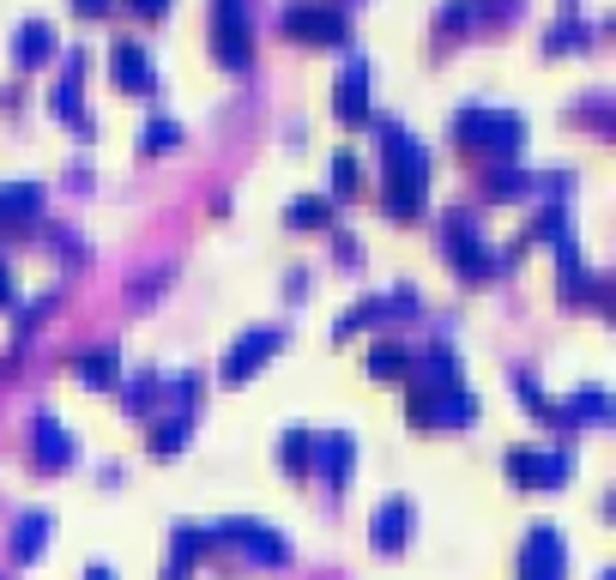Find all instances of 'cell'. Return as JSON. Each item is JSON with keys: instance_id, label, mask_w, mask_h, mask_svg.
I'll use <instances>...</instances> for the list:
<instances>
[{"instance_id": "cell-31", "label": "cell", "mask_w": 616, "mask_h": 580, "mask_svg": "<svg viewBox=\"0 0 616 580\" xmlns=\"http://www.w3.org/2000/svg\"><path fill=\"white\" fill-rule=\"evenodd\" d=\"M581 43H586V24L581 19H562L556 31L544 36V49H556V55H562V49H581Z\"/></svg>"}, {"instance_id": "cell-26", "label": "cell", "mask_w": 616, "mask_h": 580, "mask_svg": "<svg viewBox=\"0 0 616 580\" xmlns=\"http://www.w3.org/2000/svg\"><path fill=\"white\" fill-rule=\"evenodd\" d=\"M205 550H212V532H205V526H176V562H182V569H194Z\"/></svg>"}, {"instance_id": "cell-11", "label": "cell", "mask_w": 616, "mask_h": 580, "mask_svg": "<svg viewBox=\"0 0 616 580\" xmlns=\"http://www.w3.org/2000/svg\"><path fill=\"white\" fill-rule=\"evenodd\" d=\"M109 73H115V85H127V92H158L151 49L134 43V36H115V43H109Z\"/></svg>"}, {"instance_id": "cell-29", "label": "cell", "mask_w": 616, "mask_h": 580, "mask_svg": "<svg viewBox=\"0 0 616 580\" xmlns=\"http://www.w3.org/2000/svg\"><path fill=\"white\" fill-rule=\"evenodd\" d=\"M55 303H61V296H55V291H49V296H43V303L19 308V327H12V339H19V345H24V339H31V333H36V320H49V308H55Z\"/></svg>"}, {"instance_id": "cell-8", "label": "cell", "mask_w": 616, "mask_h": 580, "mask_svg": "<svg viewBox=\"0 0 616 580\" xmlns=\"http://www.w3.org/2000/svg\"><path fill=\"white\" fill-rule=\"evenodd\" d=\"M569 574V545L550 520H538L520 545V580H562Z\"/></svg>"}, {"instance_id": "cell-30", "label": "cell", "mask_w": 616, "mask_h": 580, "mask_svg": "<svg viewBox=\"0 0 616 580\" xmlns=\"http://www.w3.org/2000/svg\"><path fill=\"white\" fill-rule=\"evenodd\" d=\"M513 399H525V405H532L544 423H556V405H550V399L538 393V381H532V376H520V381H513Z\"/></svg>"}, {"instance_id": "cell-2", "label": "cell", "mask_w": 616, "mask_h": 580, "mask_svg": "<svg viewBox=\"0 0 616 580\" xmlns=\"http://www.w3.org/2000/svg\"><path fill=\"white\" fill-rule=\"evenodd\" d=\"M454 139L466 146V158H484V164H520V151H525V115L466 103V109L454 115Z\"/></svg>"}, {"instance_id": "cell-35", "label": "cell", "mask_w": 616, "mask_h": 580, "mask_svg": "<svg viewBox=\"0 0 616 580\" xmlns=\"http://www.w3.org/2000/svg\"><path fill=\"white\" fill-rule=\"evenodd\" d=\"M127 7H134V12H139V19H158V12H163V7H170V0H127Z\"/></svg>"}, {"instance_id": "cell-19", "label": "cell", "mask_w": 616, "mask_h": 580, "mask_svg": "<svg viewBox=\"0 0 616 580\" xmlns=\"http://www.w3.org/2000/svg\"><path fill=\"white\" fill-rule=\"evenodd\" d=\"M605 418H610V393H605V387H581L569 405H556V423H569V430H574V423H605Z\"/></svg>"}, {"instance_id": "cell-4", "label": "cell", "mask_w": 616, "mask_h": 580, "mask_svg": "<svg viewBox=\"0 0 616 580\" xmlns=\"http://www.w3.org/2000/svg\"><path fill=\"white\" fill-rule=\"evenodd\" d=\"M205 532H212L217 545H236L242 557L266 562V569H278V562H290V538L278 532V526H266V520H248V514H230V520L205 526Z\"/></svg>"}, {"instance_id": "cell-37", "label": "cell", "mask_w": 616, "mask_h": 580, "mask_svg": "<svg viewBox=\"0 0 616 580\" xmlns=\"http://www.w3.org/2000/svg\"><path fill=\"white\" fill-rule=\"evenodd\" d=\"M85 580H115V569H109V562H92V569H85Z\"/></svg>"}, {"instance_id": "cell-27", "label": "cell", "mask_w": 616, "mask_h": 580, "mask_svg": "<svg viewBox=\"0 0 616 580\" xmlns=\"http://www.w3.org/2000/svg\"><path fill=\"white\" fill-rule=\"evenodd\" d=\"M327 218H332V200H327V193H308V200H297V205H290V212H285V224H327Z\"/></svg>"}, {"instance_id": "cell-9", "label": "cell", "mask_w": 616, "mask_h": 580, "mask_svg": "<svg viewBox=\"0 0 616 580\" xmlns=\"http://www.w3.org/2000/svg\"><path fill=\"white\" fill-rule=\"evenodd\" d=\"M212 49L224 67H248V0H217V19H212Z\"/></svg>"}, {"instance_id": "cell-15", "label": "cell", "mask_w": 616, "mask_h": 580, "mask_svg": "<svg viewBox=\"0 0 616 580\" xmlns=\"http://www.w3.org/2000/svg\"><path fill=\"white\" fill-rule=\"evenodd\" d=\"M315 460H320V478H327L332 489H344V484H351V466H357V435H344V430L320 435Z\"/></svg>"}, {"instance_id": "cell-17", "label": "cell", "mask_w": 616, "mask_h": 580, "mask_svg": "<svg viewBox=\"0 0 616 580\" xmlns=\"http://www.w3.org/2000/svg\"><path fill=\"white\" fill-rule=\"evenodd\" d=\"M73 376H79L85 387H115V376H121V351H115V345L103 339V345H92V351H79Z\"/></svg>"}, {"instance_id": "cell-28", "label": "cell", "mask_w": 616, "mask_h": 580, "mask_svg": "<svg viewBox=\"0 0 616 580\" xmlns=\"http://www.w3.org/2000/svg\"><path fill=\"white\" fill-rule=\"evenodd\" d=\"M151 399H158V376H134L121 387V405L127 411H151Z\"/></svg>"}, {"instance_id": "cell-25", "label": "cell", "mask_w": 616, "mask_h": 580, "mask_svg": "<svg viewBox=\"0 0 616 580\" xmlns=\"http://www.w3.org/2000/svg\"><path fill=\"white\" fill-rule=\"evenodd\" d=\"M139 146H146V151H176V146H182V122H176V115H151Z\"/></svg>"}, {"instance_id": "cell-1", "label": "cell", "mask_w": 616, "mask_h": 580, "mask_svg": "<svg viewBox=\"0 0 616 580\" xmlns=\"http://www.w3.org/2000/svg\"><path fill=\"white\" fill-rule=\"evenodd\" d=\"M369 122H375V134H381V205H387L393 218H417L423 188H429V158H423V146L400 122H387V115H369Z\"/></svg>"}, {"instance_id": "cell-6", "label": "cell", "mask_w": 616, "mask_h": 580, "mask_svg": "<svg viewBox=\"0 0 616 580\" xmlns=\"http://www.w3.org/2000/svg\"><path fill=\"white\" fill-rule=\"evenodd\" d=\"M278 24H285L290 36H302V43H344V36H351V19H344V7H332V0H285Z\"/></svg>"}, {"instance_id": "cell-12", "label": "cell", "mask_w": 616, "mask_h": 580, "mask_svg": "<svg viewBox=\"0 0 616 580\" xmlns=\"http://www.w3.org/2000/svg\"><path fill=\"white\" fill-rule=\"evenodd\" d=\"M332 109H339V122H351V127H363L369 115H375V109H369V61L363 55L339 73V85H332Z\"/></svg>"}, {"instance_id": "cell-24", "label": "cell", "mask_w": 616, "mask_h": 580, "mask_svg": "<svg viewBox=\"0 0 616 580\" xmlns=\"http://www.w3.org/2000/svg\"><path fill=\"white\" fill-rule=\"evenodd\" d=\"M278 460H285V472H308V460H315V435H308V430H285V435H278Z\"/></svg>"}, {"instance_id": "cell-3", "label": "cell", "mask_w": 616, "mask_h": 580, "mask_svg": "<svg viewBox=\"0 0 616 580\" xmlns=\"http://www.w3.org/2000/svg\"><path fill=\"white\" fill-rule=\"evenodd\" d=\"M405 418L417 430H459V423L478 418V393L466 381H429L417 376V387L405 393Z\"/></svg>"}, {"instance_id": "cell-38", "label": "cell", "mask_w": 616, "mask_h": 580, "mask_svg": "<svg viewBox=\"0 0 616 580\" xmlns=\"http://www.w3.org/2000/svg\"><path fill=\"white\" fill-rule=\"evenodd\" d=\"M73 7H79V12H103L109 0H73Z\"/></svg>"}, {"instance_id": "cell-13", "label": "cell", "mask_w": 616, "mask_h": 580, "mask_svg": "<svg viewBox=\"0 0 616 580\" xmlns=\"http://www.w3.org/2000/svg\"><path fill=\"white\" fill-rule=\"evenodd\" d=\"M31 460L43 472H61L73 460V435L61 430V418H49V411H36V423H31Z\"/></svg>"}, {"instance_id": "cell-7", "label": "cell", "mask_w": 616, "mask_h": 580, "mask_svg": "<svg viewBox=\"0 0 616 580\" xmlns=\"http://www.w3.org/2000/svg\"><path fill=\"white\" fill-rule=\"evenodd\" d=\"M502 466H508V478L525 484V489H556V484H569L574 454H569V447H550V454H544V447H508Z\"/></svg>"}, {"instance_id": "cell-39", "label": "cell", "mask_w": 616, "mask_h": 580, "mask_svg": "<svg viewBox=\"0 0 616 580\" xmlns=\"http://www.w3.org/2000/svg\"><path fill=\"white\" fill-rule=\"evenodd\" d=\"M163 580H188V569H182V562H176V569H170V574H163Z\"/></svg>"}, {"instance_id": "cell-36", "label": "cell", "mask_w": 616, "mask_h": 580, "mask_svg": "<svg viewBox=\"0 0 616 580\" xmlns=\"http://www.w3.org/2000/svg\"><path fill=\"white\" fill-rule=\"evenodd\" d=\"M332 242H339V261H357V236H351V230H339Z\"/></svg>"}, {"instance_id": "cell-21", "label": "cell", "mask_w": 616, "mask_h": 580, "mask_svg": "<svg viewBox=\"0 0 616 580\" xmlns=\"http://www.w3.org/2000/svg\"><path fill=\"white\" fill-rule=\"evenodd\" d=\"M49 526H55V514H49V508L24 514V520H19V538H12V550H19L24 562H31V557H43V545H49Z\"/></svg>"}, {"instance_id": "cell-18", "label": "cell", "mask_w": 616, "mask_h": 580, "mask_svg": "<svg viewBox=\"0 0 616 580\" xmlns=\"http://www.w3.org/2000/svg\"><path fill=\"white\" fill-rule=\"evenodd\" d=\"M43 212V182H7L0 188V230L7 224H24V218Z\"/></svg>"}, {"instance_id": "cell-10", "label": "cell", "mask_w": 616, "mask_h": 580, "mask_svg": "<svg viewBox=\"0 0 616 580\" xmlns=\"http://www.w3.org/2000/svg\"><path fill=\"white\" fill-rule=\"evenodd\" d=\"M278 345H285V333L278 327H248L242 339H230V351H224V381H248L254 369L266 363V357H278Z\"/></svg>"}, {"instance_id": "cell-14", "label": "cell", "mask_w": 616, "mask_h": 580, "mask_svg": "<svg viewBox=\"0 0 616 580\" xmlns=\"http://www.w3.org/2000/svg\"><path fill=\"white\" fill-rule=\"evenodd\" d=\"M369 538H375V550H405L411 538V502L405 496H387L375 514H369Z\"/></svg>"}, {"instance_id": "cell-34", "label": "cell", "mask_w": 616, "mask_h": 580, "mask_svg": "<svg viewBox=\"0 0 616 580\" xmlns=\"http://www.w3.org/2000/svg\"><path fill=\"white\" fill-rule=\"evenodd\" d=\"M12 296H19V278H12V261L0 254V308H12Z\"/></svg>"}, {"instance_id": "cell-23", "label": "cell", "mask_w": 616, "mask_h": 580, "mask_svg": "<svg viewBox=\"0 0 616 580\" xmlns=\"http://www.w3.org/2000/svg\"><path fill=\"white\" fill-rule=\"evenodd\" d=\"M188 435H194L188 411H182V418H163L158 430H151V454H182V447H188Z\"/></svg>"}, {"instance_id": "cell-33", "label": "cell", "mask_w": 616, "mask_h": 580, "mask_svg": "<svg viewBox=\"0 0 616 580\" xmlns=\"http://www.w3.org/2000/svg\"><path fill=\"white\" fill-rule=\"evenodd\" d=\"M170 393L182 399V405H194V399H200V376H194V369H182V376L170 381Z\"/></svg>"}, {"instance_id": "cell-20", "label": "cell", "mask_w": 616, "mask_h": 580, "mask_svg": "<svg viewBox=\"0 0 616 580\" xmlns=\"http://www.w3.org/2000/svg\"><path fill=\"white\" fill-rule=\"evenodd\" d=\"M532 188L538 182L520 170V164H490V170H484V193H490V200H525Z\"/></svg>"}, {"instance_id": "cell-22", "label": "cell", "mask_w": 616, "mask_h": 580, "mask_svg": "<svg viewBox=\"0 0 616 580\" xmlns=\"http://www.w3.org/2000/svg\"><path fill=\"white\" fill-rule=\"evenodd\" d=\"M369 376L405 381L411 376V351H405V345H375V351H369Z\"/></svg>"}, {"instance_id": "cell-16", "label": "cell", "mask_w": 616, "mask_h": 580, "mask_svg": "<svg viewBox=\"0 0 616 580\" xmlns=\"http://www.w3.org/2000/svg\"><path fill=\"white\" fill-rule=\"evenodd\" d=\"M49 55H55V24H49V19H24L19 36H12V61H19V67H43Z\"/></svg>"}, {"instance_id": "cell-32", "label": "cell", "mask_w": 616, "mask_h": 580, "mask_svg": "<svg viewBox=\"0 0 616 580\" xmlns=\"http://www.w3.org/2000/svg\"><path fill=\"white\" fill-rule=\"evenodd\" d=\"M332 188H339V193H351V188H357V164L344 158V151L332 158Z\"/></svg>"}, {"instance_id": "cell-5", "label": "cell", "mask_w": 616, "mask_h": 580, "mask_svg": "<svg viewBox=\"0 0 616 580\" xmlns=\"http://www.w3.org/2000/svg\"><path fill=\"white\" fill-rule=\"evenodd\" d=\"M442 242H447V261H454L466 278H490L496 273V254H490V242H484L478 218H471L466 205H454V212L442 218Z\"/></svg>"}]
</instances>
